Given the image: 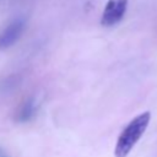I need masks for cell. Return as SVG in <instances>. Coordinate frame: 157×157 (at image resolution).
<instances>
[{
	"label": "cell",
	"mask_w": 157,
	"mask_h": 157,
	"mask_svg": "<svg viewBox=\"0 0 157 157\" xmlns=\"http://www.w3.org/2000/svg\"><path fill=\"white\" fill-rule=\"evenodd\" d=\"M150 119H151V113L144 112L128 123V125L123 129V131L120 132L114 148L115 157H126L130 153L132 147L136 145V142L146 131Z\"/></svg>",
	"instance_id": "obj_1"
},
{
	"label": "cell",
	"mask_w": 157,
	"mask_h": 157,
	"mask_svg": "<svg viewBox=\"0 0 157 157\" xmlns=\"http://www.w3.org/2000/svg\"><path fill=\"white\" fill-rule=\"evenodd\" d=\"M128 7V0H108L102 17L101 25L103 27H112L121 21Z\"/></svg>",
	"instance_id": "obj_2"
},
{
	"label": "cell",
	"mask_w": 157,
	"mask_h": 157,
	"mask_svg": "<svg viewBox=\"0 0 157 157\" xmlns=\"http://www.w3.org/2000/svg\"><path fill=\"white\" fill-rule=\"evenodd\" d=\"M25 25H26V21L22 17L12 21L6 27V29L2 32V34L0 37V49H6V48L11 47L20 38L21 33L23 32Z\"/></svg>",
	"instance_id": "obj_3"
},
{
	"label": "cell",
	"mask_w": 157,
	"mask_h": 157,
	"mask_svg": "<svg viewBox=\"0 0 157 157\" xmlns=\"http://www.w3.org/2000/svg\"><path fill=\"white\" fill-rule=\"evenodd\" d=\"M34 114H36V104L32 99H27L21 104V107L16 112L15 120L18 123H27L34 117Z\"/></svg>",
	"instance_id": "obj_4"
},
{
	"label": "cell",
	"mask_w": 157,
	"mask_h": 157,
	"mask_svg": "<svg viewBox=\"0 0 157 157\" xmlns=\"http://www.w3.org/2000/svg\"><path fill=\"white\" fill-rule=\"evenodd\" d=\"M0 157H10V156H9L2 148H0Z\"/></svg>",
	"instance_id": "obj_5"
}]
</instances>
